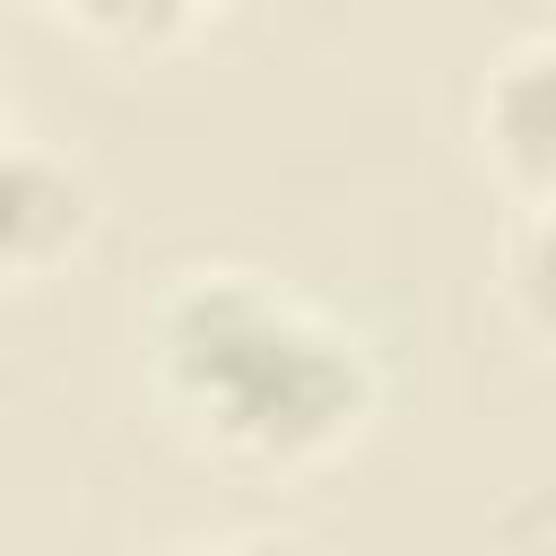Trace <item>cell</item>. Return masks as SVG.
<instances>
[{
    "label": "cell",
    "mask_w": 556,
    "mask_h": 556,
    "mask_svg": "<svg viewBox=\"0 0 556 556\" xmlns=\"http://www.w3.org/2000/svg\"><path fill=\"white\" fill-rule=\"evenodd\" d=\"M148 365L165 408L200 443L269 469L330 452L374 408L356 339L243 269H191L148 321Z\"/></svg>",
    "instance_id": "6da1fadb"
},
{
    "label": "cell",
    "mask_w": 556,
    "mask_h": 556,
    "mask_svg": "<svg viewBox=\"0 0 556 556\" xmlns=\"http://www.w3.org/2000/svg\"><path fill=\"white\" fill-rule=\"evenodd\" d=\"M200 9H217V0H70V17L96 26V35H113V43H165Z\"/></svg>",
    "instance_id": "5b68a950"
},
{
    "label": "cell",
    "mask_w": 556,
    "mask_h": 556,
    "mask_svg": "<svg viewBox=\"0 0 556 556\" xmlns=\"http://www.w3.org/2000/svg\"><path fill=\"white\" fill-rule=\"evenodd\" d=\"M478 139H486V156L513 191L556 208V35H539V43H521L486 70Z\"/></svg>",
    "instance_id": "7a4b0ae2"
},
{
    "label": "cell",
    "mask_w": 556,
    "mask_h": 556,
    "mask_svg": "<svg viewBox=\"0 0 556 556\" xmlns=\"http://www.w3.org/2000/svg\"><path fill=\"white\" fill-rule=\"evenodd\" d=\"M96 217V191L70 156H52L43 139H9V165H0V261L9 278H43Z\"/></svg>",
    "instance_id": "3957f363"
},
{
    "label": "cell",
    "mask_w": 556,
    "mask_h": 556,
    "mask_svg": "<svg viewBox=\"0 0 556 556\" xmlns=\"http://www.w3.org/2000/svg\"><path fill=\"white\" fill-rule=\"evenodd\" d=\"M174 556H304L295 539H226V547H174Z\"/></svg>",
    "instance_id": "8992f818"
},
{
    "label": "cell",
    "mask_w": 556,
    "mask_h": 556,
    "mask_svg": "<svg viewBox=\"0 0 556 556\" xmlns=\"http://www.w3.org/2000/svg\"><path fill=\"white\" fill-rule=\"evenodd\" d=\"M504 278H513V304L530 313V330H547V339H556V208H539V217L513 235Z\"/></svg>",
    "instance_id": "277c9868"
}]
</instances>
